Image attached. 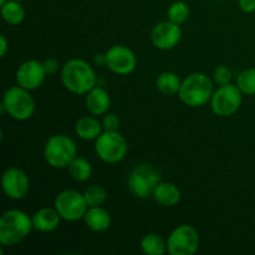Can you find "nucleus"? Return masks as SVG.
I'll return each mask as SVG.
<instances>
[{
    "mask_svg": "<svg viewBox=\"0 0 255 255\" xmlns=\"http://www.w3.org/2000/svg\"><path fill=\"white\" fill-rule=\"evenodd\" d=\"M95 152L101 161L117 163L127 153V141L119 131H105L95 139Z\"/></svg>",
    "mask_w": 255,
    "mask_h": 255,
    "instance_id": "obj_7",
    "label": "nucleus"
},
{
    "mask_svg": "<svg viewBox=\"0 0 255 255\" xmlns=\"http://www.w3.org/2000/svg\"><path fill=\"white\" fill-rule=\"evenodd\" d=\"M94 61L95 64L99 65V66L100 65H106V56H105V54H96L94 57Z\"/></svg>",
    "mask_w": 255,
    "mask_h": 255,
    "instance_id": "obj_32",
    "label": "nucleus"
},
{
    "mask_svg": "<svg viewBox=\"0 0 255 255\" xmlns=\"http://www.w3.org/2000/svg\"><path fill=\"white\" fill-rule=\"evenodd\" d=\"M198 248V232L188 224L177 227L167 241V252L171 255H193Z\"/></svg>",
    "mask_w": 255,
    "mask_h": 255,
    "instance_id": "obj_10",
    "label": "nucleus"
},
{
    "mask_svg": "<svg viewBox=\"0 0 255 255\" xmlns=\"http://www.w3.org/2000/svg\"><path fill=\"white\" fill-rule=\"evenodd\" d=\"M61 81L65 89L75 95H86L97 84V76L89 62L71 59L62 66Z\"/></svg>",
    "mask_w": 255,
    "mask_h": 255,
    "instance_id": "obj_1",
    "label": "nucleus"
},
{
    "mask_svg": "<svg viewBox=\"0 0 255 255\" xmlns=\"http://www.w3.org/2000/svg\"><path fill=\"white\" fill-rule=\"evenodd\" d=\"M237 86L243 95L254 96L255 95V69L243 70L237 77Z\"/></svg>",
    "mask_w": 255,
    "mask_h": 255,
    "instance_id": "obj_24",
    "label": "nucleus"
},
{
    "mask_svg": "<svg viewBox=\"0 0 255 255\" xmlns=\"http://www.w3.org/2000/svg\"><path fill=\"white\" fill-rule=\"evenodd\" d=\"M1 16L7 24L19 25L24 21L25 10L20 4V1L7 0L5 4L1 5Z\"/></svg>",
    "mask_w": 255,
    "mask_h": 255,
    "instance_id": "obj_21",
    "label": "nucleus"
},
{
    "mask_svg": "<svg viewBox=\"0 0 255 255\" xmlns=\"http://www.w3.org/2000/svg\"><path fill=\"white\" fill-rule=\"evenodd\" d=\"M69 174L77 182H86L90 179L92 174L91 163L86 158L82 157H75L74 161L67 167Z\"/></svg>",
    "mask_w": 255,
    "mask_h": 255,
    "instance_id": "obj_23",
    "label": "nucleus"
},
{
    "mask_svg": "<svg viewBox=\"0 0 255 255\" xmlns=\"http://www.w3.org/2000/svg\"><path fill=\"white\" fill-rule=\"evenodd\" d=\"M7 1V0H0V4H5V2H6Z\"/></svg>",
    "mask_w": 255,
    "mask_h": 255,
    "instance_id": "obj_33",
    "label": "nucleus"
},
{
    "mask_svg": "<svg viewBox=\"0 0 255 255\" xmlns=\"http://www.w3.org/2000/svg\"><path fill=\"white\" fill-rule=\"evenodd\" d=\"M102 128H104V126H102V124H100L99 120L92 116H86L76 122L75 132L81 139L94 141L102 133Z\"/></svg>",
    "mask_w": 255,
    "mask_h": 255,
    "instance_id": "obj_19",
    "label": "nucleus"
},
{
    "mask_svg": "<svg viewBox=\"0 0 255 255\" xmlns=\"http://www.w3.org/2000/svg\"><path fill=\"white\" fill-rule=\"evenodd\" d=\"M111 105V97L104 87L95 86L86 94V109L94 116L107 114Z\"/></svg>",
    "mask_w": 255,
    "mask_h": 255,
    "instance_id": "obj_15",
    "label": "nucleus"
},
{
    "mask_svg": "<svg viewBox=\"0 0 255 255\" xmlns=\"http://www.w3.org/2000/svg\"><path fill=\"white\" fill-rule=\"evenodd\" d=\"M55 208L62 219L67 222H76L85 218L89 206L84 194L72 189H66L57 194L55 199Z\"/></svg>",
    "mask_w": 255,
    "mask_h": 255,
    "instance_id": "obj_9",
    "label": "nucleus"
},
{
    "mask_svg": "<svg viewBox=\"0 0 255 255\" xmlns=\"http://www.w3.org/2000/svg\"><path fill=\"white\" fill-rule=\"evenodd\" d=\"M7 51V41H6V37L4 35L0 36V56L4 57L5 54Z\"/></svg>",
    "mask_w": 255,
    "mask_h": 255,
    "instance_id": "obj_31",
    "label": "nucleus"
},
{
    "mask_svg": "<svg viewBox=\"0 0 255 255\" xmlns=\"http://www.w3.org/2000/svg\"><path fill=\"white\" fill-rule=\"evenodd\" d=\"M156 86L161 94L166 95V96H173V95L178 94L182 86V80L179 76L174 72L166 71L162 72L156 80Z\"/></svg>",
    "mask_w": 255,
    "mask_h": 255,
    "instance_id": "obj_20",
    "label": "nucleus"
},
{
    "mask_svg": "<svg viewBox=\"0 0 255 255\" xmlns=\"http://www.w3.org/2000/svg\"><path fill=\"white\" fill-rule=\"evenodd\" d=\"M106 66L117 75H129L137 66V57L129 47L125 45H114L105 54Z\"/></svg>",
    "mask_w": 255,
    "mask_h": 255,
    "instance_id": "obj_11",
    "label": "nucleus"
},
{
    "mask_svg": "<svg viewBox=\"0 0 255 255\" xmlns=\"http://www.w3.org/2000/svg\"><path fill=\"white\" fill-rule=\"evenodd\" d=\"M213 82L203 72H194L182 81L178 96L186 106L202 107L213 96Z\"/></svg>",
    "mask_w": 255,
    "mask_h": 255,
    "instance_id": "obj_3",
    "label": "nucleus"
},
{
    "mask_svg": "<svg viewBox=\"0 0 255 255\" xmlns=\"http://www.w3.org/2000/svg\"><path fill=\"white\" fill-rule=\"evenodd\" d=\"M243 102V92L237 85H224L219 86L213 92L211 99L212 111L219 117H229L236 114Z\"/></svg>",
    "mask_w": 255,
    "mask_h": 255,
    "instance_id": "obj_8",
    "label": "nucleus"
},
{
    "mask_svg": "<svg viewBox=\"0 0 255 255\" xmlns=\"http://www.w3.org/2000/svg\"><path fill=\"white\" fill-rule=\"evenodd\" d=\"M60 219L62 218L56 208H42L32 216V226L36 231L49 233L60 226Z\"/></svg>",
    "mask_w": 255,
    "mask_h": 255,
    "instance_id": "obj_16",
    "label": "nucleus"
},
{
    "mask_svg": "<svg viewBox=\"0 0 255 255\" xmlns=\"http://www.w3.org/2000/svg\"><path fill=\"white\" fill-rule=\"evenodd\" d=\"M153 197L157 203L166 208L177 206L181 201V191L178 187L169 182H161L153 192Z\"/></svg>",
    "mask_w": 255,
    "mask_h": 255,
    "instance_id": "obj_17",
    "label": "nucleus"
},
{
    "mask_svg": "<svg viewBox=\"0 0 255 255\" xmlns=\"http://www.w3.org/2000/svg\"><path fill=\"white\" fill-rule=\"evenodd\" d=\"M76 156V143L66 134H54L45 144V161L52 168H67Z\"/></svg>",
    "mask_w": 255,
    "mask_h": 255,
    "instance_id": "obj_4",
    "label": "nucleus"
},
{
    "mask_svg": "<svg viewBox=\"0 0 255 255\" xmlns=\"http://www.w3.org/2000/svg\"><path fill=\"white\" fill-rule=\"evenodd\" d=\"M15 1H22V0H15Z\"/></svg>",
    "mask_w": 255,
    "mask_h": 255,
    "instance_id": "obj_34",
    "label": "nucleus"
},
{
    "mask_svg": "<svg viewBox=\"0 0 255 255\" xmlns=\"http://www.w3.org/2000/svg\"><path fill=\"white\" fill-rule=\"evenodd\" d=\"M102 126L105 131H119L120 119L115 114H105L104 120H102Z\"/></svg>",
    "mask_w": 255,
    "mask_h": 255,
    "instance_id": "obj_28",
    "label": "nucleus"
},
{
    "mask_svg": "<svg viewBox=\"0 0 255 255\" xmlns=\"http://www.w3.org/2000/svg\"><path fill=\"white\" fill-rule=\"evenodd\" d=\"M182 39L181 25L174 24L171 20L161 21L152 29L151 41L157 49L172 50L179 44Z\"/></svg>",
    "mask_w": 255,
    "mask_h": 255,
    "instance_id": "obj_14",
    "label": "nucleus"
},
{
    "mask_svg": "<svg viewBox=\"0 0 255 255\" xmlns=\"http://www.w3.org/2000/svg\"><path fill=\"white\" fill-rule=\"evenodd\" d=\"M84 219L86 222V226L97 233L107 231L111 227V216L101 206L89 207Z\"/></svg>",
    "mask_w": 255,
    "mask_h": 255,
    "instance_id": "obj_18",
    "label": "nucleus"
},
{
    "mask_svg": "<svg viewBox=\"0 0 255 255\" xmlns=\"http://www.w3.org/2000/svg\"><path fill=\"white\" fill-rule=\"evenodd\" d=\"M44 67L45 70H46L47 75H54L56 74L57 70H59V64H57L56 60L47 59L44 61Z\"/></svg>",
    "mask_w": 255,
    "mask_h": 255,
    "instance_id": "obj_29",
    "label": "nucleus"
},
{
    "mask_svg": "<svg viewBox=\"0 0 255 255\" xmlns=\"http://www.w3.org/2000/svg\"><path fill=\"white\" fill-rule=\"evenodd\" d=\"M85 199L89 207H100L106 201V189L101 186H91L85 191Z\"/></svg>",
    "mask_w": 255,
    "mask_h": 255,
    "instance_id": "obj_26",
    "label": "nucleus"
},
{
    "mask_svg": "<svg viewBox=\"0 0 255 255\" xmlns=\"http://www.w3.org/2000/svg\"><path fill=\"white\" fill-rule=\"evenodd\" d=\"M189 17V6L184 1H176L169 6L168 20L174 24L182 25Z\"/></svg>",
    "mask_w": 255,
    "mask_h": 255,
    "instance_id": "obj_25",
    "label": "nucleus"
},
{
    "mask_svg": "<svg viewBox=\"0 0 255 255\" xmlns=\"http://www.w3.org/2000/svg\"><path fill=\"white\" fill-rule=\"evenodd\" d=\"M46 75L44 62H40L37 60H27L17 67L15 80L19 86L32 91L41 86Z\"/></svg>",
    "mask_w": 255,
    "mask_h": 255,
    "instance_id": "obj_13",
    "label": "nucleus"
},
{
    "mask_svg": "<svg viewBox=\"0 0 255 255\" xmlns=\"http://www.w3.org/2000/svg\"><path fill=\"white\" fill-rule=\"evenodd\" d=\"M213 79L214 82H216L218 86H224V85L231 84L232 71L226 66V65H221V66H218L214 70Z\"/></svg>",
    "mask_w": 255,
    "mask_h": 255,
    "instance_id": "obj_27",
    "label": "nucleus"
},
{
    "mask_svg": "<svg viewBox=\"0 0 255 255\" xmlns=\"http://www.w3.org/2000/svg\"><path fill=\"white\" fill-rule=\"evenodd\" d=\"M1 105L5 107L6 114L16 121H26L35 112V101L29 90L19 85L5 91Z\"/></svg>",
    "mask_w": 255,
    "mask_h": 255,
    "instance_id": "obj_5",
    "label": "nucleus"
},
{
    "mask_svg": "<svg viewBox=\"0 0 255 255\" xmlns=\"http://www.w3.org/2000/svg\"><path fill=\"white\" fill-rule=\"evenodd\" d=\"M161 183V173L149 164H138L129 173L127 186L134 197L141 199L153 196L156 187Z\"/></svg>",
    "mask_w": 255,
    "mask_h": 255,
    "instance_id": "obj_6",
    "label": "nucleus"
},
{
    "mask_svg": "<svg viewBox=\"0 0 255 255\" xmlns=\"http://www.w3.org/2000/svg\"><path fill=\"white\" fill-rule=\"evenodd\" d=\"M141 249L146 255H163L167 252V243L158 234L149 233L142 238Z\"/></svg>",
    "mask_w": 255,
    "mask_h": 255,
    "instance_id": "obj_22",
    "label": "nucleus"
},
{
    "mask_svg": "<svg viewBox=\"0 0 255 255\" xmlns=\"http://www.w3.org/2000/svg\"><path fill=\"white\" fill-rule=\"evenodd\" d=\"M239 7L244 12L255 11V0H239Z\"/></svg>",
    "mask_w": 255,
    "mask_h": 255,
    "instance_id": "obj_30",
    "label": "nucleus"
},
{
    "mask_svg": "<svg viewBox=\"0 0 255 255\" xmlns=\"http://www.w3.org/2000/svg\"><path fill=\"white\" fill-rule=\"evenodd\" d=\"M1 187L4 193L14 201L25 198L29 193L30 181L27 174L17 167L5 169L1 177Z\"/></svg>",
    "mask_w": 255,
    "mask_h": 255,
    "instance_id": "obj_12",
    "label": "nucleus"
},
{
    "mask_svg": "<svg viewBox=\"0 0 255 255\" xmlns=\"http://www.w3.org/2000/svg\"><path fill=\"white\" fill-rule=\"evenodd\" d=\"M32 218L20 209H9L0 218V244L11 247L24 241L30 234Z\"/></svg>",
    "mask_w": 255,
    "mask_h": 255,
    "instance_id": "obj_2",
    "label": "nucleus"
}]
</instances>
